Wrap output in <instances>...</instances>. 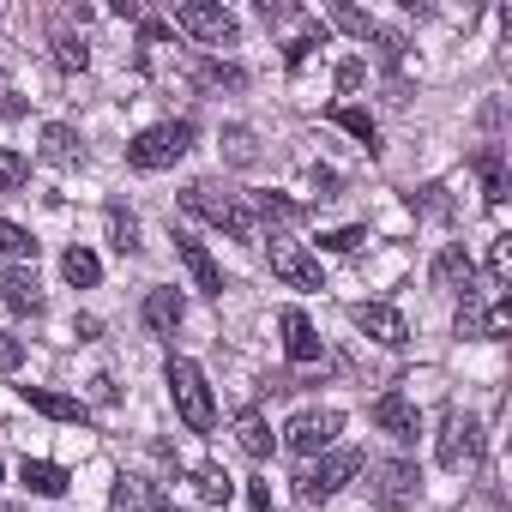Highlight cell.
I'll return each mask as SVG.
<instances>
[{"mask_svg": "<svg viewBox=\"0 0 512 512\" xmlns=\"http://www.w3.org/2000/svg\"><path fill=\"white\" fill-rule=\"evenodd\" d=\"M163 380H169L175 416H181L193 434H211V428H217V398H211V386H205V368H199V362H187V356H169Z\"/></svg>", "mask_w": 512, "mask_h": 512, "instance_id": "6da1fadb", "label": "cell"}, {"mask_svg": "<svg viewBox=\"0 0 512 512\" xmlns=\"http://www.w3.org/2000/svg\"><path fill=\"white\" fill-rule=\"evenodd\" d=\"M181 205H187V211H199V217H211L229 241H260V217L247 211V199H241V193H217L211 181H193V187L181 193Z\"/></svg>", "mask_w": 512, "mask_h": 512, "instance_id": "7a4b0ae2", "label": "cell"}, {"mask_svg": "<svg viewBox=\"0 0 512 512\" xmlns=\"http://www.w3.org/2000/svg\"><path fill=\"white\" fill-rule=\"evenodd\" d=\"M362 470H368V458H362L356 446H338V452H326L314 470H302V476H296V500H302V506H320V500L344 494V482H356Z\"/></svg>", "mask_w": 512, "mask_h": 512, "instance_id": "3957f363", "label": "cell"}, {"mask_svg": "<svg viewBox=\"0 0 512 512\" xmlns=\"http://www.w3.org/2000/svg\"><path fill=\"white\" fill-rule=\"evenodd\" d=\"M193 151V121H157V127H145L133 145H127V163L133 169H169V163H181Z\"/></svg>", "mask_w": 512, "mask_h": 512, "instance_id": "277c9868", "label": "cell"}, {"mask_svg": "<svg viewBox=\"0 0 512 512\" xmlns=\"http://www.w3.org/2000/svg\"><path fill=\"white\" fill-rule=\"evenodd\" d=\"M416 494H422V470H416L410 458H380V464H368V500H374L380 512H404V506H416Z\"/></svg>", "mask_w": 512, "mask_h": 512, "instance_id": "5b68a950", "label": "cell"}, {"mask_svg": "<svg viewBox=\"0 0 512 512\" xmlns=\"http://www.w3.org/2000/svg\"><path fill=\"white\" fill-rule=\"evenodd\" d=\"M181 37H193V43H205V49H229L235 37H241V25H235V13L229 7H217V0H187V7H175V19H169Z\"/></svg>", "mask_w": 512, "mask_h": 512, "instance_id": "8992f818", "label": "cell"}, {"mask_svg": "<svg viewBox=\"0 0 512 512\" xmlns=\"http://www.w3.org/2000/svg\"><path fill=\"white\" fill-rule=\"evenodd\" d=\"M434 458H440V470H476V464H482V416L452 410V416L440 422Z\"/></svg>", "mask_w": 512, "mask_h": 512, "instance_id": "52a82bcc", "label": "cell"}, {"mask_svg": "<svg viewBox=\"0 0 512 512\" xmlns=\"http://www.w3.org/2000/svg\"><path fill=\"white\" fill-rule=\"evenodd\" d=\"M272 278H284L290 290H326L320 253H308L302 241H284V235H272Z\"/></svg>", "mask_w": 512, "mask_h": 512, "instance_id": "ba28073f", "label": "cell"}, {"mask_svg": "<svg viewBox=\"0 0 512 512\" xmlns=\"http://www.w3.org/2000/svg\"><path fill=\"white\" fill-rule=\"evenodd\" d=\"M428 278H434V290H440V296H458V302H470V296H476V260L464 253V241H452V247H440V253H434Z\"/></svg>", "mask_w": 512, "mask_h": 512, "instance_id": "9c48e42d", "label": "cell"}, {"mask_svg": "<svg viewBox=\"0 0 512 512\" xmlns=\"http://www.w3.org/2000/svg\"><path fill=\"white\" fill-rule=\"evenodd\" d=\"M338 434H344V416H338V410H302V416H290V428H284V446L308 458V452H326Z\"/></svg>", "mask_w": 512, "mask_h": 512, "instance_id": "30bf717a", "label": "cell"}, {"mask_svg": "<svg viewBox=\"0 0 512 512\" xmlns=\"http://www.w3.org/2000/svg\"><path fill=\"white\" fill-rule=\"evenodd\" d=\"M350 320H356L362 338H374V344H386V350H404V344H410V320H404L398 308H386V302H356Z\"/></svg>", "mask_w": 512, "mask_h": 512, "instance_id": "8fae6325", "label": "cell"}, {"mask_svg": "<svg viewBox=\"0 0 512 512\" xmlns=\"http://www.w3.org/2000/svg\"><path fill=\"white\" fill-rule=\"evenodd\" d=\"M175 260L187 266V278H193L199 296H223V272H217V260H211V247L193 241L187 229H175Z\"/></svg>", "mask_w": 512, "mask_h": 512, "instance_id": "7c38bea8", "label": "cell"}, {"mask_svg": "<svg viewBox=\"0 0 512 512\" xmlns=\"http://www.w3.org/2000/svg\"><path fill=\"white\" fill-rule=\"evenodd\" d=\"M368 416H374V428L392 434V440H416V434H422V410H416L404 392H380Z\"/></svg>", "mask_w": 512, "mask_h": 512, "instance_id": "4fadbf2b", "label": "cell"}, {"mask_svg": "<svg viewBox=\"0 0 512 512\" xmlns=\"http://www.w3.org/2000/svg\"><path fill=\"white\" fill-rule=\"evenodd\" d=\"M0 302H7L13 314H43V284H37V266H0Z\"/></svg>", "mask_w": 512, "mask_h": 512, "instance_id": "5bb4252c", "label": "cell"}, {"mask_svg": "<svg viewBox=\"0 0 512 512\" xmlns=\"http://www.w3.org/2000/svg\"><path fill=\"white\" fill-rule=\"evenodd\" d=\"M278 332H284V356H290L296 368L320 362V332H314V320H308L302 308H284V314H278Z\"/></svg>", "mask_w": 512, "mask_h": 512, "instance_id": "9a60e30c", "label": "cell"}, {"mask_svg": "<svg viewBox=\"0 0 512 512\" xmlns=\"http://www.w3.org/2000/svg\"><path fill=\"white\" fill-rule=\"evenodd\" d=\"M19 392H25V404H31L37 416H49V422H73V428H85V422H91V404H85V398L49 392V386H19Z\"/></svg>", "mask_w": 512, "mask_h": 512, "instance_id": "2e32d148", "label": "cell"}, {"mask_svg": "<svg viewBox=\"0 0 512 512\" xmlns=\"http://www.w3.org/2000/svg\"><path fill=\"white\" fill-rule=\"evenodd\" d=\"M19 476H25V488H31V494H43V500H61V494L73 488V476H67L55 458H25V464H19Z\"/></svg>", "mask_w": 512, "mask_h": 512, "instance_id": "e0dca14e", "label": "cell"}, {"mask_svg": "<svg viewBox=\"0 0 512 512\" xmlns=\"http://www.w3.org/2000/svg\"><path fill=\"white\" fill-rule=\"evenodd\" d=\"M43 157H49L55 169H73V163H85V145H79V133H73L67 121H49V127H43Z\"/></svg>", "mask_w": 512, "mask_h": 512, "instance_id": "ac0fdd59", "label": "cell"}, {"mask_svg": "<svg viewBox=\"0 0 512 512\" xmlns=\"http://www.w3.org/2000/svg\"><path fill=\"white\" fill-rule=\"evenodd\" d=\"M139 314H145V326H151V332H175V326L187 320V302H181V290H151Z\"/></svg>", "mask_w": 512, "mask_h": 512, "instance_id": "d6986e66", "label": "cell"}, {"mask_svg": "<svg viewBox=\"0 0 512 512\" xmlns=\"http://www.w3.org/2000/svg\"><path fill=\"white\" fill-rule=\"evenodd\" d=\"M37 260V235L13 217H0V266H31Z\"/></svg>", "mask_w": 512, "mask_h": 512, "instance_id": "ffe728a7", "label": "cell"}, {"mask_svg": "<svg viewBox=\"0 0 512 512\" xmlns=\"http://www.w3.org/2000/svg\"><path fill=\"white\" fill-rule=\"evenodd\" d=\"M326 121H332V127H344L350 139H362V145H368V157L380 151V121H374L368 109H356V103H338V109H332Z\"/></svg>", "mask_w": 512, "mask_h": 512, "instance_id": "44dd1931", "label": "cell"}, {"mask_svg": "<svg viewBox=\"0 0 512 512\" xmlns=\"http://www.w3.org/2000/svg\"><path fill=\"white\" fill-rule=\"evenodd\" d=\"M476 175H482V199L500 205L506 187H512V181H506V151H500V145H482V151H476Z\"/></svg>", "mask_w": 512, "mask_h": 512, "instance_id": "7402d4cb", "label": "cell"}, {"mask_svg": "<svg viewBox=\"0 0 512 512\" xmlns=\"http://www.w3.org/2000/svg\"><path fill=\"white\" fill-rule=\"evenodd\" d=\"M235 440H241L247 458H272V422H266L260 410H241V416H235Z\"/></svg>", "mask_w": 512, "mask_h": 512, "instance_id": "603a6c76", "label": "cell"}, {"mask_svg": "<svg viewBox=\"0 0 512 512\" xmlns=\"http://www.w3.org/2000/svg\"><path fill=\"white\" fill-rule=\"evenodd\" d=\"M61 278H67L73 290H91V284L103 278V260H97L91 247H67V253H61Z\"/></svg>", "mask_w": 512, "mask_h": 512, "instance_id": "cb8c5ba5", "label": "cell"}, {"mask_svg": "<svg viewBox=\"0 0 512 512\" xmlns=\"http://www.w3.org/2000/svg\"><path fill=\"white\" fill-rule=\"evenodd\" d=\"M247 211L266 217V223H302V217H308V205H296V199H284V193H247Z\"/></svg>", "mask_w": 512, "mask_h": 512, "instance_id": "d4e9b609", "label": "cell"}, {"mask_svg": "<svg viewBox=\"0 0 512 512\" xmlns=\"http://www.w3.org/2000/svg\"><path fill=\"white\" fill-rule=\"evenodd\" d=\"M109 512H151V488H145V476H115V488H109Z\"/></svg>", "mask_w": 512, "mask_h": 512, "instance_id": "484cf974", "label": "cell"}, {"mask_svg": "<svg viewBox=\"0 0 512 512\" xmlns=\"http://www.w3.org/2000/svg\"><path fill=\"white\" fill-rule=\"evenodd\" d=\"M103 223H109V247H115V253H139V217H133L127 205H109Z\"/></svg>", "mask_w": 512, "mask_h": 512, "instance_id": "4316f807", "label": "cell"}, {"mask_svg": "<svg viewBox=\"0 0 512 512\" xmlns=\"http://www.w3.org/2000/svg\"><path fill=\"white\" fill-rule=\"evenodd\" d=\"M193 482H199V500H205V506H229V494H235V476H229L223 464H199Z\"/></svg>", "mask_w": 512, "mask_h": 512, "instance_id": "83f0119b", "label": "cell"}, {"mask_svg": "<svg viewBox=\"0 0 512 512\" xmlns=\"http://www.w3.org/2000/svg\"><path fill=\"white\" fill-rule=\"evenodd\" d=\"M31 181V163L19 157V151H7V145H0V193H19Z\"/></svg>", "mask_w": 512, "mask_h": 512, "instance_id": "f1b7e54d", "label": "cell"}, {"mask_svg": "<svg viewBox=\"0 0 512 512\" xmlns=\"http://www.w3.org/2000/svg\"><path fill=\"white\" fill-rule=\"evenodd\" d=\"M55 61H61L67 73H85V67H91V43H85V37H55Z\"/></svg>", "mask_w": 512, "mask_h": 512, "instance_id": "f546056e", "label": "cell"}, {"mask_svg": "<svg viewBox=\"0 0 512 512\" xmlns=\"http://www.w3.org/2000/svg\"><path fill=\"white\" fill-rule=\"evenodd\" d=\"M362 241H368V229H362V223H344V229H326V235H320V247H326V253H356Z\"/></svg>", "mask_w": 512, "mask_h": 512, "instance_id": "4dcf8cb0", "label": "cell"}, {"mask_svg": "<svg viewBox=\"0 0 512 512\" xmlns=\"http://www.w3.org/2000/svg\"><path fill=\"white\" fill-rule=\"evenodd\" d=\"M332 19H338L350 37H362V43H374V37H380V25H374L368 13H356V7H332Z\"/></svg>", "mask_w": 512, "mask_h": 512, "instance_id": "1f68e13d", "label": "cell"}, {"mask_svg": "<svg viewBox=\"0 0 512 512\" xmlns=\"http://www.w3.org/2000/svg\"><path fill=\"white\" fill-rule=\"evenodd\" d=\"M199 79H205V85H229V91H241V85H247V73H241V67H229V61H199Z\"/></svg>", "mask_w": 512, "mask_h": 512, "instance_id": "d6a6232c", "label": "cell"}, {"mask_svg": "<svg viewBox=\"0 0 512 512\" xmlns=\"http://www.w3.org/2000/svg\"><path fill=\"white\" fill-rule=\"evenodd\" d=\"M506 272H512V235H494L488 241V278L506 284Z\"/></svg>", "mask_w": 512, "mask_h": 512, "instance_id": "836d02e7", "label": "cell"}, {"mask_svg": "<svg viewBox=\"0 0 512 512\" xmlns=\"http://www.w3.org/2000/svg\"><path fill=\"white\" fill-rule=\"evenodd\" d=\"M25 109H31V103H25V91H19L7 73H0V115H7V121H25Z\"/></svg>", "mask_w": 512, "mask_h": 512, "instance_id": "e575fe53", "label": "cell"}, {"mask_svg": "<svg viewBox=\"0 0 512 512\" xmlns=\"http://www.w3.org/2000/svg\"><path fill=\"white\" fill-rule=\"evenodd\" d=\"M506 326H512V302L494 296V308L482 314V338H506Z\"/></svg>", "mask_w": 512, "mask_h": 512, "instance_id": "d590c367", "label": "cell"}, {"mask_svg": "<svg viewBox=\"0 0 512 512\" xmlns=\"http://www.w3.org/2000/svg\"><path fill=\"white\" fill-rule=\"evenodd\" d=\"M223 145H229L235 163H253V157H260V151H253V133H247V127H223Z\"/></svg>", "mask_w": 512, "mask_h": 512, "instance_id": "8d00e7d4", "label": "cell"}, {"mask_svg": "<svg viewBox=\"0 0 512 512\" xmlns=\"http://www.w3.org/2000/svg\"><path fill=\"white\" fill-rule=\"evenodd\" d=\"M362 85H368V61H356V55H350V61H338V91L350 97V91H362Z\"/></svg>", "mask_w": 512, "mask_h": 512, "instance_id": "74e56055", "label": "cell"}, {"mask_svg": "<svg viewBox=\"0 0 512 512\" xmlns=\"http://www.w3.org/2000/svg\"><path fill=\"white\" fill-rule=\"evenodd\" d=\"M25 368V344L13 332H0V374H19Z\"/></svg>", "mask_w": 512, "mask_h": 512, "instance_id": "f35d334b", "label": "cell"}, {"mask_svg": "<svg viewBox=\"0 0 512 512\" xmlns=\"http://www.w3.org/2000/svg\"><path fill=\"white\" fill-rule=\"evenodd\" d=\"M169 37H175L169 19H139V43H169Z\"/></svg>", "mask_w": 512, "mask_h": 512, "instance_id": "ab89813d", "label": "cell"}, {"mask_svg": "<svg viewBox=\"0 0 512 512\" xmlns=\"http://www.w3.org/2000/svg\"><path fill=\"white\" fill-rule=\"evenodd\" d=\"M247 512H272V482H247Z\"/></svg>", "mask_w": 512, "mask_h": 512, "instance_id": "60d3db41", "label": "cell"}, {"mask_svg": "<svg viewBox=\"0 0 512 512\" xmlns=\"http://www.w3.org/2000/svg\"><path fill=\"white\" fill-rule=\"evenodd\" d=\"M440 193H446V187H422V193H410V205H422V211H434V217H440V211H446V199H440Z\"/></svg>", "mask_w": 512, "mask_h": 512, "instance_id": "b9f144b4", "label": "cell"}, {"mask_svg": "<svg viewBox=\"0 0 512 512\" xmlns=\"http://www.w3.org/2000/svg\"><path fill=\"white\" fill-rule=\"evenodd\" d=\"M91 398H97V404H115L121 392H115V380H109V374H97V380H91Z\"/></svg>", "mask_w": 512, "mask_h": 512, "instance_id": "7bdbcfd3", "label": "cell"}, {"mask_svg": "<svg viewBox=\"0 0 512 512\" xmlns=\"http://www.w3.org/2000/svg\"><path fill=\"white\" fill-rule=\"evenodd\" d=\"M314 187H320V199H332V187H338V175H332V169H320V163H314Z\"/></svg>", "mask_w": 512, "mask_h": 512, "instance_id": "ee69618b", "label": "cell"}, {"mask_svg": "<svg viewBox=\"0 0 512 512\" xmlns=\"http://www.w3.org/2000/svg\"><path fill=\"white\" fill-rule=\"evenodd\" d=\"M151 512H181V506H175L169 494H151Z\"/></svg>", "mask_w": 512, "mask_h": 512, "instance_id": "f6af8a7d", "label": "cell"}, {"mask_svg": "<svg viewBox=\"0 0 512 512\" xmlns=\"http://www.w3.org/2000/svg\"><path fill=\"white\" fill-rule=\"evenodd\" d=\"M0 512H25V506H13V500H0Z\"/></svg>", "mask_w": 512, "mask_h": 512, "instance_id": "bcb514c9", "label": "cell"}, {"mask_svg": "<svg viewBox=\"0 0 512 512\" xmlns=\"http://www.w3.org/2000/svg\"><path fill=\"white\" fill-rule=\"evenodd\" d=\"M0 476H7V458H0Z\"/></svg>", "mask_w": 512, "mask_h": 512, "instance_id": "7dc6e473", "label": "cell"}]
</instances>
